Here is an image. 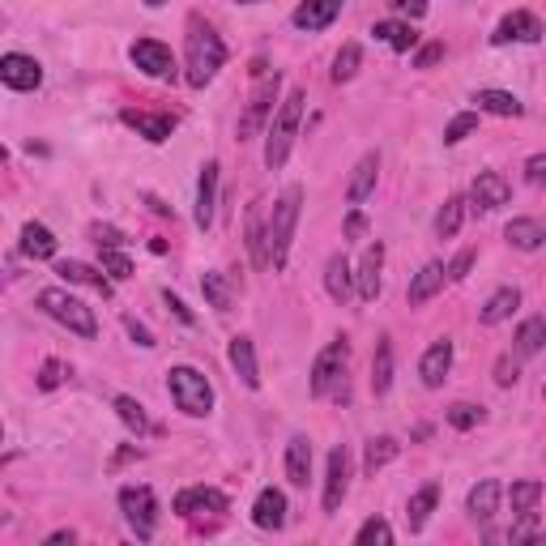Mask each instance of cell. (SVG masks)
<instances>
[{"mask_svg": "<svg viewBox=\"0 0 546 546\" xmlns=\"http://www.w3.org/2000/svg\"><path fill=\"white\" fill-rule=\"evenodd\" d=\"M448 372H453V342L448 337H440V342H431L423 350V359H419V376L427 389H440V384L448 380Z\"/></svg>", "mask_w": 546, "mask_h": 546, "instance_id": "cell-21", "label": "cell"}, {"mask_svg": "<svg viewBox=\"0 0 546 546\" xmlns=\"http://www.w3.org/2000/svg\"><path fill=\"white\" fill-rule=\"evenodd\" d=\"M546 350V316H525L512 337V355L517 359H534Z\"/></svg>", "mask_w": 546, "mask_h": 546, "instance_id": "cell-27", "label": "cell"}, {"mask_svg": "<svg viewBox=\"0 0 546 546\" xmlns=\"http://www.w3.org/2000/svg\"><path fill=\"white\" fill-rule=\"evenodd\" d=\"M303 107H308V90H286V99L273 111V120L265 128V167L269 171H282L286 158L295 150V137H299V124H303Z\"/></svg>", "mask_w": 546, "mask_h": 546, "instance_id": "cell-3", "label": "cell"}, {"mask_svg": "<svg viewBox=\"0 0 546 546\" xmlns=\"http://www.w3.org/2000/svg\"><path fill=\"white\" fill-rule=\"evenodd\" d=\"M487 414H483V406H474V401H457L453 410H448V423H453L457 431H470V427H478Z\"/></svg>", "mask_w": 546, "mask_h": 546, "instance_id": "cell-46", "label": "cell"}, {"mask_svg": "<svg viewBox=\"0 0 546 546\" xmlns=\"http://www.w3.org/2000/svg\"><path fill=\"white\" fill-rule=\"evenodd\" d=\"M342 9H346V0H303V5L291 13V26L316 35V30H329L337 18H342Z\"/></svg>", "mask_w": 546, "mask_h": 546, "instance_id": "cell-16", "label": "cell"}, {"mask_svg": "<svg viewBox=\"0 0 546 546\" xmlns=\"http://www.w3.org/2000/svg\"><path fill=\"white\" fill-rule=\"evenodd\" d=\"M440 56H444V43H423L419 52H414V69H431Z\"/></svg>", "mask_w": 546, "mask_h": 546, "instance_id": "cell-53", "label": "cell"}, {"mask_svg": "<svg viewBox=\"0 0 546 546\" xmlns=\"http://www.w3.org/2000/svg\"><path fill=\"white\" fill-rule=\"evenodd\" d=\"M0 82L18 94H30V90L43 86V64L26 52H5L0 56Z\"/></svg>", "mask_w": 546, "mask_h": 546, "instance_id": "cell-12", "label": "cell"}, {"mask_svg": "<svg viewBox=\"0 0 546 546\" xmlns=\"http://www.w3.org/2000/svg\"><path fill=\"white\" fill-rule=\"evenodd\" d=\"M120 512L124 525L133 529L141 542H150L158 534V495L141 483V487H120Z\"/></svg>", "mask_w": 546, "mask_h": 546, "instance_id": "cell-8", "label": "cell"}, {"mask_svg": "<svg viewBox=\"0 0 546 546\" xmlns=\"http://www.w3.org/2000/svg\"><path fill=\"white\" fill-rule=\"evenodd\" d=\"M538 500H542V483H538V478H521V483H512V491H508L512 517H534Z\"/></svg>", "mask_w": 546, "mask_h": 546, "instance_id": "cell-40", "label": "cell"}, {"mask_svg": "<svg viewBox=\"0 0 546 546\" xmlns=\"http://www.w3.org/2000/svg\"><path fill=\"white\" fill-rule=\"evenodd\" d=\"M474 103H478V111H487V116H504V120L525 116V103L517 99V94H508V90H478Z\"/></svg>", "mask_w": 546, "mask_h": 546, "instance_id": "cell-33", "label": "cell"}, {"mask_svg": "<svg viewBox=\"0 0 546 546\" xmlns=\"http://www.w3.org/2000/svg\"><path fill=\"white\" fill-rule=\"evenodd\" d=\"M389 389H393V342L389 337H380L376 355H372V393L384 397Z\"/></svg>", "mask_w": 546, "mask_h": 546, "instance_id": "cell-38", "label": "cell"}, {"mask_svg": "<svg viewBox=\"0 0 546 546\" xmlns=\"http://www.w3.org/2000/svg\"><path fill=\"white\" fill-rule=\"evenodd\" d=\"M201 295H205V303H210L214 312H231V303H235V282H231L222 269H210V273L201 278Z\"/></svg>", "mask_w": 546, "mask_h": 546, "instance_id": "cell-34", "label": "cell"}, {"mask_svg": "<svg viewBox=\"0 0 546 546\" xmlns=\"http://www.w3.org/2000/svg\"><path fill=\"white\" fill-rule=\"evenodd\" d=\"M222 512H231V500L218 487H184L175 495V517H184V521L222 517Z\"/></svg>", "mask_w": 546, "mask_h": 546, "instance_id": "cell-9", "label": "cell"}, {"mask_svg": "<svg viewBox=\"0 0 546 546\" xmlns=\"http://www.w3.org/2000/svg\"><path fill=\"white\" fill-rule=\"evenodd\" d=\"M56 273L69 286H94L103 299L111 295V278H107V269H94V265H86V261H60L56 265Z\"/></svg>", "mask_w": 546, "mask_h": 546, "instance_id": "cell-29", "label": "cell"}, {"mask_svg": "<svg viewBox=\"0 0 546 546\" xmlns=\"http://www.w3.org/2000/svg\"><path fill=\"white\" fill-rule=\"evenodd\" d=\"M252 525H256V529H269V534L286 529V495H282L278 487H265L261 495H256V504H252Z\"/></svg>", "mask_w": 546, "mask_h": 546, "instance_id": "cell-23", "label": "cell"}, {"mask_svg": "<svg viewBox=\"0 0 546 546\" xmlns=\"http://www.w3.org/2000/svg\"><path fill=\"white\" fill-rule=\"evenodd\" d=\"M120 120L128 128H137V133L146 137V141H154V146H163V141L175 133V116H171V111H133V107H128V111H120Z\"/></svg>", "mask_w": 546, "mask_h": 546, "instance_id": "cell-19", "label": "cell"}, {"mask_svg": "<svg viewBox=\"0 0 546 546\" xmlns=\"http://www.w3.org/2000/svg\"><path fill=\"white\" fill-rule=\"evenodd\" d=\"M60 542H77V534H73V529H56V534L47 538V546H60Z\"/></svg>", "mask_w": 546, "mask_h": 546, "instance_id": "cell-57", "label": "cell"}, {"mask_svg": "<svg viewBox=\"0 0 546 546\" xmlns=\"http://www.w3.org/2000/svg\"><path fill=\"white\" fill-rule=\"evenodd\" d=\"M542 397H546V389H542Z\"/></svg>", "mask_w": 546, "mask_h": 546, "instance_id": "cell-60", "label": "cell"}, {"mask_svg": "<svg viewBox=\"0 0 546 546\" xmlns=\"http://www.w3.org/2000/svg\"><path fill=\"white\" fill-rule=\"evenodd\" d=\"M517 308H521V291H517V286H500V291L478 308V320H483V325H504Z\"/></svg>", "mask_w": 546, "mask_h": 546, "instance_id": "cell-32", "label": "cell"}, {"mask_svg": "<svg viewBox=\"0 0 546 546\" xmlns=\"http://www.w3.org/2000/svg\"><path fill=\"white\" fill-rule=\"evenodd\" d=\"M436 504H440V487H436V483H427V487H419V491L410 495V504H406V525H410V534L427 529V521H431V512H436Z\"/></svg>", "mask_w": 546, "mask_h": 546, "instance_id": "cell-31", "label": "cell"}, {"mask_svg": "<svg viewBox=\"0 0 546 546\" xmlns=\"http://www.w3.org/2000/svg\"><path fill=\"white\" fill-rule=\"evenodd\" d=\"M504 239L517 252H538L546 244V227H542L538 218H512L508 227H504Z\"/></svg>", "mask_w": 546, "mask_h": 546, "instance_id": "cell-30", "label": "cell"}, {"mask_svg": "<svg viewBox=\"0 0 546 546\" xmlns=\"http://www.w3.org/2000/svg\"><path fill=\"white\" fill-rule=\"evenodd\" d=\"M116 414H120V423L133 431V436H154V423H150V414H146V406H141L137 397H128V393H120L116 397Z\"/></svg>", "mask_w": 546, "mask_h": 546, "instance_id": "cell-36", "label": "cell"}, {"mask_svg": "<svg viewBox=\"0 0 546 546\" xmlns=\"http://www.w3.org/2000/svg\"><path fill=\"white\" fill-rule=\"evenodd\" d=\"M389 9L401 13V18H410V22L427 18V0H389Z\"/></svg>", "mask_w": 546, "mask_h": 546, "instance_id": "cell-52", "label": "cell"}, {"mask_svg": "<svg viewBox=\"0 0 546 546\" xmlns=\"http://www.w3.org/2000/svg\"><path fill=\"white\" fill-rule=\"evenodd\" d=\"M239 5H265V0H239Z\"/></svg>", "mask_w": 546, "mask_h": 546, "instance_id": "cell-59", "label": "cell"}, {"mask_svg": "<svg viewBox=\"0 0 546 546\" xmlns=\"http://www.w3.org/2000/svg\"><path fill=\"white\" fill-rule=\"evenodd\" d=\"M325 291L333 303H350L359 295V286H355V269H350V261L342 252H333L329 261H325Z\"/></svg>", "mask_w": 546, "mask_h": 546, "instance_id": "cell-22", "label": "cell"}, {"mask_svg": "<svg viewBox=\"0 0 546 546\" xmlns=\"http://www.w3.org/2000/svg\"><path fill=\"white\" fill-rule=\"evenodd\" d=\"M244 244L256 269H269V214H265V201H252L248 214H244Z\"/></svg>", "mask_w": 546, "mask_h": 546, "instance_id": "cell-14", "label": "cell"}, {"mask_svg": "<svg viewBox=\"0 0 546 546\" xmlns=\"http://www.w3.org/2000/svg\"><path fill=\"white\" fill-rule=\"evenodd\" d=\"M367 235V218H363V210L355 205V214L346 218V239H363Z\"/></svg>", "mask_w": 546, "mask_h": 546, "instance_id": "cell-55", "label": "cell"}, {"mask_svg": "<svg viewBox=\"0 0 546 546\" xmlns=\"http://www.w3.org/2000/svg\"><path fill=\"white\" fill-rule=\"evenodd\" d=\"M474 128H478V111H457V116L448 120V128H444V146H461Z\"/></svg>", "mask_w": 546, "mask_h": 546, "instance_id": "cell-44", "label": "cell"}, {"mask_svg": "<svg viewBox=\"0 0 546 546\" xmlns=\"http://www.w3.org/2000/svg\"><path fill=\"white\" fill-rule=\"evenodd\" d=\"M167 393L171 401L180 406L188 419H205V414H214V384L205 380V372H197V367H171L167 372Z\"/></svg>", "mask_w": 546, "mask_h": 546, "instance_id": "cell-5", "label": "cell"}, {"mask_svg": "<svg viewBox=\"0 0 546 546\" xmlns=\"http://www.w3.org/2000/svg\"><path fill=\"white\" fill-rule=\"evenodd\" d=\"M69 380H73V367L64 359H47L39 367V389L43 393H52V389H60V384H69Z\"/></svg>", "mask_w": 546, "mask_h": 546, "instance_id": "cell-43", "label": "cell"}, {"mask_svg": "<svg viewBox=\"0 0 546 546\" xmlns=\"http://www.w3.org/2000/svg\"><path fill=\"white\" fill-rule=\"evenodd\" d=\"M517 376H521V359L517 355H500V363H495V384L508 389V384H517Z\"/></svg>", "mask_w": 546, "mask_h": 546, "instance_id": "cell-49", "label": "cell"}, {"mask_svg": "<svg viewBox=\"0 0 546 546\" xmlns=\"http://www.w3.org/2000/svg\"><path fill=\"white\" fill-rule=\"evenodd\" d=\"M128 56H133V64L146 77H154V82H171L175 73V56H171V47L167 43H158V39H137L133 47H128Z\"/></svg>", "mask_w": 546, "mask_h": 546, "instance_id": "cell-11", "label": "cell"}, {"mask_svg": "<svg viewBox=\"0 0 546 546\" xmlns=\"http://www.w3.org/2000/svg\"><path fill=\"white\" fill-rule=\"evenodd\" d=\"M384 244L376 239V244H367L363 248V261H359V269H355V286H359V299L363 303H376L380 299V291H384Z\"/></svg>", "mask_w": 546, "mask_h": 546, "instance_id": "cell-15", "label": "cell"}, {"mask_svg": "<svg viewBox=\"0 0 546 546\" xmlns=\"http://www.w3.org/2000/svg\"><path fill=\"white\" fill-rule=\"evenodd\" d=\"M465 210H470V201L465 197H448L440 205V214H436V239H453L461 231V222H465Z\"/></svg>", "mask_w": 546, "mask_h": 546, "instance_id": "cell-41", "label": "cell"}, {"mask_svg": "<svg viewBox=\"0 0 546 546\" xmlns=\"http://www.w3.org/2000/svg\"><path fill=\"white\" fill-rule=\"evenodd\" d=\"M227 359L235 367V376L248 384V389H261V367H256V346H252V337H231V350H227Z\"/></svg>", "mask_w": 546, "mask_h": 546, "instance_id": "cell-26", "label": "cell"}, {"mask_svg": "<svg viewBox=\"0 0 546 546\" xmlns=\"http://www.w3.org/2000/svg\"><path fill=\"white\" fill-rule=\"evenodd\" d=\"M359 64H363V47L359 43H342V52L333 56V82L337 86L350 82V77L359 73Z\"/></svg>", "mask_w": 546, "mask_h": 546, "instance_id": "cell-42", "label": "cell"}, {"mask_svg": "<svg viewBox=\"0 0 546 546\" xmlns=\"http://www.w3.org/2000/svg\"><path fill=\"white\" fill-rule=\"evenodd\" d=\"M444 278H448V269L440 265V261H427L419 273L410 278V291H406V303L410 308H423L427 299H436L440 295V286H444Z\"/></svg>", "mask_w": 546, "mask_h": 546, "instance_id": "cell-24", "label": "cell"}, {"mask_svg": "<svg viewBox=\"0 0 546 546\" xmlns=\"http://www.w3.org/2000/svg\"><path fill=\"white\" fill-rule=\"evenodd\" d=\"M103 269H107L111 282H128V278H133V261H128L120 248H103Z\"/></svg>", "mask_w": 546, "mask_h": 546, "instance_id": "cell-47", "label": "cell"}, {"mask_svg": "<svg viewBox=\"0 0 546 546\" xmlns=\"http://www.w3.org/2000/svg\"><path fill=\"white\" fill-rule=\"evenodd\" d=\"M286 478H291V487H308V478H312V440L308 436L286 440Z\"/></svg>", "mask_w": 546, "mask_h": 546, "instance_id": "cell-28", "label": "cell"}, {"mask_svg": "<svg viewBox=\"0 0 546 546\" xmlns=\"http://www.w3.org/2000/svg\"><path fill=\"white\" fill-rule=\"evenodd\" d=\"M546 35V26L534 18L529 9H517V13H508V18L495 26V35H491V43L495 47H504V43H538Z\"/></svg>", "mask_w": 546, "mask_h": 546, "instance_id": "cell-17", "label": "cell"}, {"mask_svg": "<svg viewBox=\"0 0 546 546\" xmlns=\"http://www.w3.org/2000/svg\"><path fill=\"white\" fill-rule=\"evenodd\" d=\"M346 491H350V448L337 444L329 453V465H325V495H320V504L333 517V512H342L346 504Z\"/></svg>", "mask_w": 546, "mask_h": 546, "instance_id": "cell-10", "label": "cell"}, {"mask_svg": "<svg viewBox=\"0 0 546 546\" xmlns=\"http://www.w3.org/2000/svg\"><path fill=\"white\" fill-rule=\"evenodd\" d=\"M525 180L534 188H546V154H529L525 158Z\"/></svg>", "mask_w": 546, "mask_h": 546, "instance_id": "cell-51", "label": "cell"}, {"mask_svg": "<svg viewBox=\"0 0 546 546\" xmlns=\"http://www.w3.org/2000/svg\"><path fill=\"white\" fill-rule=\"evenodd\" d=\"M146 5H150V9H163V5H167V0H146Z\"/></svg>", "mask_w": 546, "mask_h": 546, "instance_id": "cell-58", "label": "cell"}, {"mask_svg": "<svg viewBox=\"0 0 546 546\" xmlns=\"http://www.w3.org/2000/svg\"><path fill=\"white\" fill-rule=\"evenodd\" d=\"M227 64V43H222L218 30L192 13L188 18V47H184V82L192 90H205L222 73Z\"/></svg>", "mask_w": 546, "mask_h": 546, "instance_id": "cell-1", "label": "cell"}, {"mask_svg": "<svg viewBox=\"0 0 546 546\" xmlns=\"http://www.w3.org/2000/svg\"><path fill=\"white\" fill-rule=\"evenodd\" d=\"M124 329H128V337H133V342H137L141 350H154V346H158V342H154V333H150L146 325H141L137 316H124Z\"/></svg>", "mask_w": 546, "mask_h": 546, "instance_id": "cell-50", "label": "cell"}, {"mask_svg": "<svg viewBox=\"0 0 546 546\" xmlns=\"http://www.w3.org/2000/svg\"><path fill=\"white\" fill-rule=\"evenodd\" d=\"M346 367H350V337H333V342L320 350L316 363H312V380H308L312 397L337 393V384L346 380Z\"/></svg>", "mask_w": 546, "mask_h": 546, "instance_id": "cell-7", "label": "cell"}, {"mask_svg": "<svg viewBox=\"0 0 546 546\" xmlns=\"http://www.w3.org/2000/svg\"><path fill=\"white\" fill-rule=\"evenodd\" d=\"M94 244H99V248H120L124 235L116 227H94Z\"/></svg>", "mask_w": 546, "mask_h": 546, "instance_id": "cell-54", "label": "cell"}, {"mask_svg": "<svg viewBox=\"0 0 546 546\" xmlns=\"http://www.w3.org/2000/svg\"><path fill=\"white\" fill-rule=\"evenodd\" d=\"M444 269H448V282H465L470 278V269H474V248H461Z\"/></svg>", "mask_w": 546, "mask_h": 546, "instance_id": "cell-48", "label": "cell"}, {"mask_svg": "<svg viewBox=\"0 0 546 546\" xmlns=\"http://www.w3.org/2000/svg\"><path fill=\"white\" fill-rule=\"evenodd\" d=\"M299 214H303V188L286 184L282 197L273 201V210H269V269L273 273H282L286 261H291V239L299 227Z\"/></svg>", "mask_w": 546, "mask_h": 546, "instance_id": "cell-4", "label": "cell"}, {"mask_svg": "<svg viewBox=\"0 0 546 546\" xmlns=\"http://www.w3.org/2000/svg\"><path fill=\"white\" fill-rule=\"evenodd\" d=\"M218 163L210 158V163L201 167L197 175V210H192V222H197L201 231H210L214 227V210H218Z\"/></svg>", "mask_w": 546, "mask_h": 546, "instance_id": "cell-18", "label": "cell"}, {"mask_svg": "<svg viewBox=\"0 0 546 546\" xmlns=\"http://www.w3.org/2000/svg\"><path fill=\"white\" fill-rule=\"evenodd\" d=\"M372 35L380 43H389L393 52H414V47H419V30H414L410 22H376Z\"/></svg>", "mask_w": 546, "mask_h": 546, "instance_id": "cell-37", "label": "cell"}, {"mask_svg": "<svg viewBox=\"0 0 546 546\" xmlns=\"http://www.w3.org/2000/svg\"><path fill=\"white\" fill-rule=\"evenodd\" d=\"M39 308L56 320V325H64L69 333L86 337V342H94L99 337V320H94V308H86L77 295H69L64 286H47V291H39Z\"/></svg>", "mask_w": 546, "mask_h": 546, "instance_id": "cell-6", "label": "cell"}, {"mask_svg": "<svg viewBox=\"0 0 546 546\" xmlns=\"http://www.w3.org/2000/svg\"><path fill=\"white\" fill-rule=\"evenodd\" d=\"M355 542H359V546H376V542H380V546H389V542H393V525L384 521V517L363 521V525H359V534H355Z\"/></svg>", "mask_w": 546, "mask_h": 546, "instance_id": "cell-45", "label": "cell"}, {"mask_svg": "<svg viewBox=\"0 0 546 546\" xmlns=\"http://www.w3.org/2000/svg\"><path fill=\"white\" fill-rule=\"evenodd\" d=\"M376 175H380V154H363L359 163H355V175H350V184H346V201L350 205H363L367 197L376 192Z\"/></svg>", "mask_w": 546, "mask_h": 546, "instance_id": "cell-25", "label": "cell"}, {"mask_svg": "<svg viewBox=\"0 0 546 546\" xmlns=\"http://www.w3.org/2000/svg\"><path fill=\"white\" fill-rule=\"evenodd\" d=\"M278 94H282V73L269 69L265 60H252V86H248V99H244V116L235 124L239 141H256L265 133L273 111H278Z\"/></svg>", "mask_w": 546, "mask_h": 546, "instance_id": "cell-2", "label": "cell"}, {"mask_svg": "<svg viewBox=\"0 0 546 546\" xmlns=\"http://www.w3.org/2000/svg\"><path fill=\"white\" fill-rule=\"evenodd\" d=\"M397 453H401V444L393 440V436H376V440H367V453H363V474H380L389 461H397Z\"/></svg>", "mask_w": 546, "mask_h": 546, "instance_id": "cell-39", "label": "cell"}, {"mask_svg": "<svg viewBox=\"0 0 546 546\" xmlns=\"http://www.w3.org/2000/svg\"><path fill=\"white\" fill-rule=\"evenodd\" d=\"M500 500H504V487L495 478H483V483H474L470 495H465V512H470L474 525H487L500 512Z\"/></svg>", "mask_w": 546, "mask_h": 546, "instance_id": "cell-20", "label": "cell"}, {"mask_svg": "<svg viewBox=\"0 0 546 546\" xmlns=\"http://www.w3.org/2000/svg\"><path fill=\"white\" fill-rule=\"evenodd\" d=\"M22 252L30 261H52L56 256V235L43 227V222H26L22 227Z\"/></svg>", "mask_w": 546, "mask_h": 546, "instance_id": "cell-35", "label": "cell"}, {"mask_svg": "<svg viewBox=\"0 0 546 546\" xmlns=\"http://www.w3.org/2000/svg\"><path fill=\"white\" fill-rule=\"evenodd\" d=\"M163 303H167V308H171L175 316H180V320H184V325H192V320H197V316H192V312L184 308V299H180V295H171V291H163Z\"/></svg>", "mask_w": 546, "mask_h": 546, "instance_id": "cell-56", "label": "cell"}, {"mask_svg": "<svg viewBox=\"0 0 546 546\" xmlns=\"http://www.w3.org/2000/svg\"><path fill=\"white\" fill-rule=\"evenodd\" d=\"M512 201V184L504 180L500 171H483L470 188V210L474 214H491V210H504Z\"/></svg>", "mask_w": 546, "mask_h": 546, "instance_id": "cell-13", "label": "cell"}]
</instances>
